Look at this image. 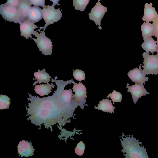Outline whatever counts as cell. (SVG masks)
<instances>
[{"label":"cell","mask_w":158,"mask_h":158,"mask_svg":"<svg viewBox=\"0 0 158 158\" xmlns=\"http://www.w3.org/2000/svg\"><path fill=\"white\" fill-rule=\"evenodd\" d=\"M32 4L29 0H20L17 8L22 18L25 20L28 19L29 12Z\"/></svg>","instance_id":"9a60e30c"},{"label":"cell","mask_w":158,"mask_h":158,"mask_svg":"<svg viewBox=\"0 0 158 158\" xmlns=\"http://www.w3.org/2000/svg\"><path fill=\"white\" fill-rule=\"evenodd\" d=\"M41 32L40 33L37 32V31H34L33 35L37 37L36 39L31 38L35 42L39 50L45 56L51 55L52 53V42L51 40L45 35L44 31H43L38 30Z\"/></svg>","instance_id":"277c9868"},{"label":"cell","mask_w":158,"mask_h":158,"mask_svg":"<svg viewBox=\"0 0 158 158\" xmlns=\"http://www.w3.org/2000/svg\"><path fill=\"white\" fill-rule=\"evenodd\" d=\"M61 96L66 102H70L73 97V93L71 89L64 90L61 91Z\"/></svg>","instance_id":"cb8c5ba5"},{"label":"cell","mask_w":158,"mask_h":158,"mask_svg":"<svg viewBox=\"0 0 158 158\" xmlns=\"http://www.w3.org/2000/svg\"><path fill=\"white\" fill-rule=\"evenodd\" d=\"M0 14L6 21L19 24L24 21L17 7L10 6L6 3L0 5Z\"/></svg>","instance_id":"3957f363"},{"label":"cell","mask_w":158,"mask_h":158,"mask_svg":"<svg viewBox=\"0 0 158 158\" xmlns=\"http://www.w3.org/2000/svg\"><path fill=\"white\" fill-rule=\"evenodd\" d=\"M32 5L44 7L45 6V0H29Z\"/></svg>","instance_id":"484cf974"},{"label":"cell","mask_w":158,"mask_h":158,"mask_svg":"<svg viewBox=\"0 0 158 158\" xmlns=\"http://www.w3.org/2000/svg\"><path fill=\"white\" fill-rule=\"evenodd\" d=\"M34 77L35 78H33V80H36L33 84L34 86L37 83H44L49 84V81H50L51 77L49 74L45 71V69H44L41 71L38 70V71L34 73Z\"/></svg>","instance_id":"2e32d148"},{"label":"cell","mask_w":158,"mask_h":158,"mask_svg":"<svg viewBox=\"0 0 158 158\" xmlns=\"http://www.w3.org/2000/svg\"><path fill=\"white\" fill-rule=\"evenodd\" d=\"M43 18L42 9L39 6H31L27 18L34 23L38 22Z\"/></svg>","instance_id":"5bb4252c"},{"label":"cell","mask_w":158,"mask_h":158,"mask_svg":"<svg viewBox=\"0 0 158 158\" xmlns=\"http://www.w3.org/2000/svg\"><path fill=\"white\" fill-rule=\"evenodd\" d=\"M10 98L8 96L1 94L0 96V108L4 109L8 108L10 103Z\"/></svg>","instance_id":"44dd1931"},{"label":"cell","mask_w":158,"mask_h":158,"mask_svg":"<svg viewBox=\"0 0 158 158\" xmlns=\"http://www.w3.org/2000/svg\"><path fill=\"white\" fill-rule=\"evenodd\" d=\"M20 29L21 35L23 36L27 39L32 38V34H33L34 30L40 27L35 24V23L27 19L22 22L20 24Z\"/></svg>","instance_id":"ba28073f"},{"label":"cell","mask_w":158,"mask_h":158,"mask_svg":"<svg viewBox=\"0 0 158 158\" xmlns=\"http://www.w3.org/2000/svg\"><path fill=\"white\" fill-rule=\"evenodd\" d=\"M153 22L152 24L154 26L155 30V36L156 38L158 37V18Z\"/></svg>","instance_id":"83f0119b"},{"label":"cell","mask_w":158,"mask_h":158,"mask_svg":"<svg viewBox=\"0 0 158 158\" xmlns=\"http://www.w3.org/2000/svg\"><path fill=\"white\" fill-rule=\"evenodd\" d=\"M49 1H52L53 2V4L56 5L60 6V4H59L58 3L60 1V0H48Z\"/></svg>","instance_id":"f1b7e54d"},{"label":"cell","mask_w":158,"mask_h":158,"mask_svg":"<svg viewBox=\"0 0 158 158\" xmlns=\"http://www.w3.org/2000/svg\"><path fill=\"white\" fill-rule=\"evenodd\" d=\"M73 89L75 94L73 96L72 99H75L76 102H80L87 97L86 88L81 81L78 84L74 83Z\"/></svg>","instance_id":"8fae6325"},{"label":"cell","mask_w":158,"mask_h":158,"mask_svg":"<svg viewBox=\"0 0 158 158\" xmlns=\"http://www.w3.org/2000/svg\"><path fill=\"white\" fill-rule=\"evenodd\" d=\"M73 75L76 80L81 81L82 80H85V74L83 71L78 69H76L75 71L73 69Z\"/></svg>","instance_id":"603a6c76"},{"label":"cell","mask_w":158,"mask_h":158,"mask_svg":"<svg viewBox=\"0 0 158 158\" xmlns=\"http://www.w3.org/2000/svg\"><path fill=\"white\" fill-rule=\"evenodd\" d=\"M144 42L142 44L141 47L146 51L147 53L150 52L153 54L155 52L158 53V48L156 41H155L152 37L143 38Z\"/></svg>","instance_id":"4fadbf2b"},{"label":"cell","mask_w":158,"mask_h":158,"mask_svg":"<svg viewBox=\"0 0 158 158\" xmlns=\"http://www.w3.org/2000/svg\"><path fill=\"white\" fill-rule=\"evenodd\" d=\"M157 38V41H156V43H157V45L158 47V37H156Z\"/></svg>","instance_id":"f546056e"},{"label":"cell","mask_w":158,"mask_h":158,"mask_svg":"<svg viewBox=\"0 0 158 158\" xmlns=\"http://www.w3.org/2000/svg\"><path fill=\"white\" fill-rule=\"evenodd\" d=\"M109 97H110L114 103V102H120L122 99V94L114 90H113L112 93H110L107 97L109 98Z\"/></svg>","instance_id":"7402d4cb"},{"label":"cell","mask_w":158,"mask_h":158,"mask_svg":"<svg viewBox=\"0 0 158 158\" xmlns=\"http://www.w3.org/2000/svg\"><path fill=\"white\" fill-rule=\"evenodd\" d=\"M17 148L18 152L22 157L32 156L35 150L31 142L24 140L19 142Z\"/></svg>","instance_id":"7c38bea8"},{"label":"cell","mask_w":158,"mask_h":158,"mask_svg":"<svg viewBox=\"0 0 158 158\" xmlns=\"http://www.w3.org/2000/svg\"><path fill=\"white\" fill-rule=\"evenodd\" d=\"M55 86L52 83L51 84L37 85L35 87L34 90L36 94L40 96H44L48 94L51 92V90L52 89V88H54Z\"/></svg>","instance_id":"d6986e66"},{"label":"cell","mask_w":158,"mask_h":158,"mask_svg":"<svg viewBox=\"0 0 158 158\" xmlns=\"http://www.w3.org/2000/svg\"><path fill=\"white\" fill-rule=\"evenodd\" d=\"M101 0H98V1L100 2Z\"/></svg>","instance_id":"4dcf8cb0"},{"label":"cell","mask_w":158,"mask_h":158,"mask_svg":"<svg viewBox=\"0 0 158 158\" xmlns=\"http://www.w3.org/2000/svg\"><path fill=\"white\" fill-rule=\"evenodd\" d=\"M115 108L112 105L111 101L108 99H103L100 101L99 104L95 109H98L104 112L114 113V109Z\"/></svg>","instance_id":"ac0fdd59"},{"label":"cell","mask_w":158,"mask_h":158,"mask_svg":"<svg viewBox=\"0 0 158 158\" xmlns=\"http://www.w3.org/2000/svg\"><path fill=\"white\" fill-rule=\"evenodd\" d=\"M55 5L52 4L51 6L45 5L42 9L43 15V19L44 20L45 24L44 27H39L41 30L44 29L45 31L46 27L49 25L54 23L60 20L62 16V14L60 10V8L56 9Z\"/></svg>","instance_id":"7a4b0ae2"},{"label":"cell","mask_w":158,"mask_h":158,"mask_svg":"<svg viewBox=\"0 0 158 158\" xmlns=\"http://www.w3.org/2000/svg\"><path fill=\"white\" fill-rule=\"evenodd\" d=\"M124 141H121L123 147L122 151L125 152L126 158H148L144 146L141 147L139 144L142 142L138 141L132 135L131 137L124 138Z\"/></svg>","instance_id":"6da1fadb"},{"label":"cell","mask_w":158,"mask_h":158,"mask_svg":"<svg viewBox=\"0 0 158 158\" xmlns=\"http://www.w3.org/2000/svg\"><path fill=\"white\" fill-rule=\"evenodd\" d=\"M129 85V84H127V88L128 89L127 91L131 93L133 100L135 104L136 103L138 100L141 96L146 95L147 94H150L145 89L143 84L137 83L131 86Z\"/></svg>","instance_id":"52a82bcc"},{"label":"cell","mask_w":158,"mask_h":158,"mask_svg":"<svg viewBox=\"0 0 158 158\" xmlns=\"http://www.w3.org/2000/svg\"><path fill=\"white\" fill-rule=\"evenodd\" d=\"M149 53L143 52L142 54L144 58L143 70L146 75L158 74V53L155 55H149Z\"/></svg>","instance_id":"5b68a950"},{"label":"cell","mask_w":158,"mask_h":158,"mask_svg":"<svg viewBox=\"0 0 158 158\" xmlns=\"http://www.w3.org/2000/svg\"><path fill=\"white\" fill-rule=\"evenodd\" d=\"M20 1V0H7L5 3L10 6L17 7Z\"/></svg>","instance_id":"4316f807"},{"label":"cell","mask_w":158,"mask_h":158,"mask_svg":"<svg viewBox=\"0 0 158 158\" xmlns=\"http://www.w3.org/2000/svg\"><path fill=\"white\" fill-rule=\"evenodd\" d=\"M107 8L103 6L100 2L98 1L94 7L92 8L89 14V19L94 21L96 25H98V28L101 30V22L105 14L107 11Z\"/></svg>","instance_id":"8992f818"},{"label":"cell","mask_w":158,"mask_h":158,"mask_svg":"<svg viewBox=\"0 0 158 158\" xmlns=\"http://www.w3.org/2000/svg\"><path fill=\"white\" fill-rule=\"evenodd\" d=\"M85 146V144L82 141L78 143L75 149V153L78 155L81 156L83 155Z\"/></svg>","instance_id":"d4e9b609"},{"label":"cell","mask_w":158,"mask_h":158,"mask_svg":"<svg viewBox=\"0 0 158 158\" xmlns=\"http://www.w3.org/2000/svg\"><path fill=\"white\" fill-rule=\"evenodd\" d=\"M90 0H73V6L78 10L83 11L85 9Z\"/></svg>","instance_id":"ffe728a7"},{"label":"cell","mask_w":158,"mask_h":158,"mask_svg":"<svg viewBox=\"0 0 158 158\" xmlns=\"http://www.w3.org/2000/svg\"><path fill=\"white\" fill-rule=\"evenodd\" d=\"M141 64L139 65V68H136L130 70L127 75L132 81L144 84L146 81H148L149 78L148 77H146V74L143 72L141 67Z\"/></svg>","instance_id":"9c48e42d"},{"label":"cell","mask_w":158,"mask_h":158,"mask_svg":"<svg viewBox=\"0 0 158 158\" xmlns=\"http://www.w3.org/2000/svg\"><path fill=\"white\" fill-rule=\"evenodd\" d=\"M141 29L143 38L155 35V28L152 24L145 22L142 25Z\"/></svg>","instance_id":"e0dca14e"},{"label":"cell","mask_w":158,"mask_h":158,"mask_svg":"<svg viewBox=\"0 0 158 158\" xmlns=\"http://www.w3.org/2000/svg\"><path fill=\"white\" fill-rule=\"evenodd\" d=\"M158 18L157 12L154 7H152V4L146 3L144 5V14L142 18L144 22H153Z\"/></svg>","instance_id":"30bf717a"}]
</instances>
